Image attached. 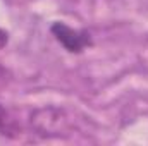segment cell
I'll return each instance as SVG.
<instances>
[{
  "label": "cell",
  "instance_id": "6da1fadb",
  "mask_svg": "<svg viewBox=\"0 0 148 146\" xmlns=\"http://www.w3.org/2000/svg\"><path fill=\"white\" fill-rule=\"evenodd\" d=\"M31 126L40 136H45V138L60 136L67 132L69 119L62 108L43 107V108H36L31 113Z\"/></svg>",
  "mask_w": 148,
  "mask_h": 146
},
{
  "label": "cell",
  "instance_id": "7a4b0ae2",
  "mask_svg": "<svg viewBox=\"0 0 148 146\" xmlns=\"http://www.w3.org/2000/svg\"><path fill=\"white\" fill-rule=\"evenodd\" d=\"M52 35L55 36V40L71 53H79L83 52L86 46L91 45V36L86 31L81 29H74L71 26L64 24V23H53L50 28Z\"/></svg>",
  "mask_w": 148,
  "mask_h": 146
},
{
  "label": "cell",
  "instance_id": "3957f363",
  "mask_svg": "<svg viewBox=\"0 0 148 146\" xmlns=\"http://www.w3.org/2000/svg\"><path fill=\"white\" fill-rule=\"evenodd\" d=\"M21 134L19 124L9 113V110L0 105V136L2 138H17Z\"/></svg>",
  "mask_w": 148,
  "mask_h": 146
},
{
  "label": "cell",
  "instance_id": "277c9868",
  "mask_svg": "<svg viewBox=\"0 0 148 146\" xmlns=\"http://www.w3.org/2000/svg\"><path fill=\"white\" fill-rule=\"evenodd\" d=\"M7 41H9V35H7V31H3V29L0 28V50L7 45Z\"/></svg>",
  "mask_w": 148,
  "mask_h": 146
}]
</instances>
